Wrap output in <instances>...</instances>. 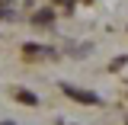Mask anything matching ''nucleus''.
<instances>
[{
  "label": "nucleus",
  "instance_id": "1",
  "mask_svg": "<svg viewBox=\"0 0 128 125\" xmlns=\"http://www.w3.org/2000/svg\"><path fill=\"white\" fill-rule=\"evenodd\" d=\"M64 93H67V96H74L77 103H96V96H93V93H86V90H77V87H64Z\"/></svg>",
  "mask_w": 128,
  "mask_h": 125
},
{
  "label": "nucleus",
  "instance_id": "2",
  "mask_svg": "<svg viewBox=\"0 0 128 125\" xmlns=\"http://www.w3.org/2000/svg\"><path fill=\"white\" fill-rule=\"evenodd\" d=\"M16 99H19V103H29V106H35V103H38V99L29 93V90H16Z\"/></svg>",
  "mask_w": 128,
  "mask_h": 125
},
{
  "label": "nucleus",
  "instance_id": "3",
  "mask_svg": "<svg viewBox=\"0 0 128 125\" xmlns=\"http://www.w3.org/2000/svg\"><path fill=\"white\" fill-rule=\"evenodd\" d=\"M35 23L48 26V23H51V10H42V13H35Z\"/></svg>",
  "mask_w": 128,
  "mask_h": 125
}]
</instances>
